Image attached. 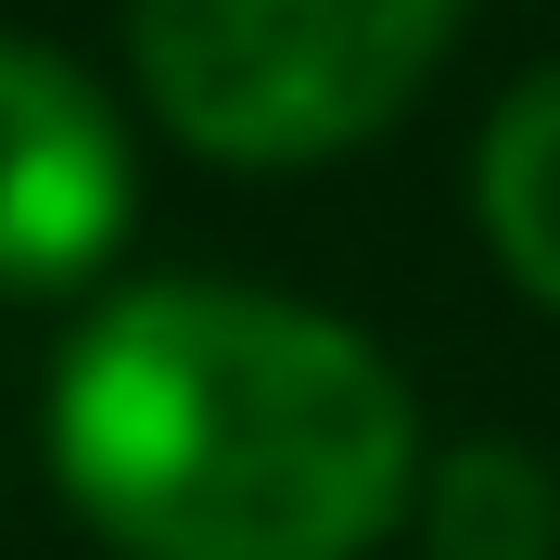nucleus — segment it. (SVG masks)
Segmentation results:
<instances>
[{
  "label": "nucleus",
  "instance_id": "nucleus-5",
  "mask_svg": "<svg viewBox=\"0 0 560 560\" xmlns=\"http://www.w3.org/2000/svg\"><path fill=\"white\" fill-rule=\"evenodd\" d=\"M420 535H433V560H548L560 485L523 446H446L420 471Z\"/></svg>",
  "mask_w": 560,
  "mask_h": 560
},
{
  "label": "nucleus",
  "instance_id": "nucleus-4",
  "mask_svg": "<svg viewBox=\"0 0 560 560\" xmlns=\"http://www.w3.org/2000/svg\"><path fill=\"white\" fill-rule=\"evenodd\" d=\"M471 217H485L497 268L523 280L535 306H560V65H535L523 90L485 115V153H471Z\"/></svg>",
  "mask_w": 560,
  "mask_h": 560
},
{
  "label": "nucleus",
  "instance_id": "nucleus-2",
  "mask_svg": "<svg viewBox=\"0 0 560 560\" xmlns=\"http://www.w3.org/2000/svg\"><path fill=\"white\" fill-rule=\"evenodd\" d=\"M458 0H128V65L191 153L318 166L420 103Z\"/></svg>",
  "mask_w": 560,
  "mask_h": 560
},
{
  "label": "nucleus",
  "instance_id": "nucleus-1",
  "mask_svg": "<svg viewBox=\"0 0 560 560\" xmlns=\"http://www.w3.org/2000/svg\"><path fill=\"white\" fill-rule=\"evenodd\" d=\"M51 471L128 560H357L420 471L395 357L255 280H128L51 370Z\"/></svg>",
  "mask_w": 560,
  "mask_h": 560
},
{
  "label": "nucleus",
  "instance_id": "nucleus-3",
  "mask_svg": "<svg viewBox=\"0 0 560 560\" xmlns=\"http://www.w3.org/2000/svg\"><path fill=\"white\" fill-rule=\"evenodd\" d=\"M140 178L128 128L65 51L0 38V293H77L103 280Z\"/></svg>",
  "mask_w": 560,
  "mask_h": 560
}]
</instances>
